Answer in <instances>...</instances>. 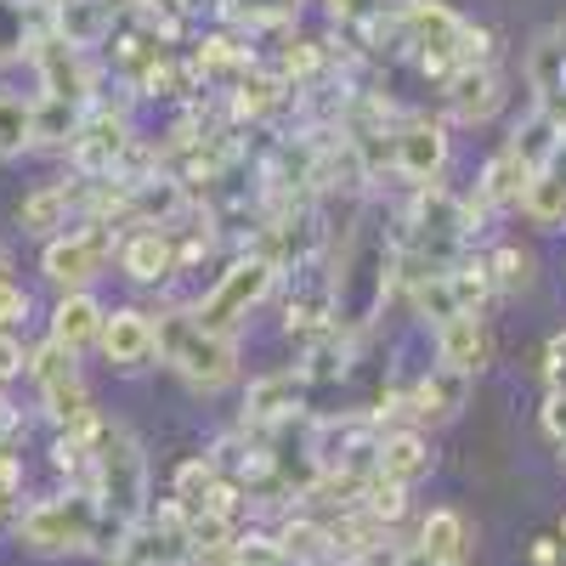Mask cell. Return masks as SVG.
<instances>
[{
  "label": "cell",
  "instance_id": "obj_4",
  "mask_svg": "<svg viewBox=\"0 0 566 566\" xmlns=\"http://www.w3.org/2000/svg\"><path fill=\"white\" fill-rule=\"evenodd\" d=\"M277 283H283V266H277L272 255H261V250H244V255H232V261L216 272L210 290H199L187 306H193V317H199L205 328H216V335H239V340H244L250 317L277 295Z\"/></svg>",
  "mask_w": 566,
  "mask_h": 566
},
{
  "label": "cell",
  "instance_id": "obj_14",
  "mask_svg": "<svg viewBox=\"0 0 566 566\" xmlns=\"http://www.w3.org/2000/svg\"><path fill=\"white\" fill-rule=\"evenodd\" d=\"M510 103V80L499 63H470V69H453L442 80V119L453 130H470V125H488L499 119Z\"/></svg>",
  "mask_w": 566,
  "mask_h": 566
},
{
  "label": "cell",
  "instance_id": "obj_30",
  "mask_svg": "<svg viewBox=\"0 0 566 566\" xmlns=\"http://www.w3.org/2000/svg\"><path fill=\"white\" fill-rule=\"evenodd\" d=\"M363 510H368L380 527H397L402 515L413 510V488H402V482H386V476H374V482H368V493H363Z\"/></svg>",
  "mask_w": 566,
  "mask_h": 566
},
{
  "label": "cell",
  "instance_id": "obj_13",
  "mask_svg": "<svg viewBox=\"0 0 566 566\" xmlns=\"http://www.w3.org/2000/svg\"><path fill=\"white\" fill-rule=\"evenodd\" d=\"M97 357L108 363V374H148V368H159V328H154V306H136V301L108 306V323H103Z\"/></svg>",
  "mask_w": 566,
  "mask_h": 566
},
{
  "label": "cell",
  "instance_id": "obj_10",
  "mask_svg": "<svg viewBox=\"0 0 566 566\" xmlns=\"http://www.w3.org/2000/svg\"><path fill=\"white\" fill-rule=\"evenodd\" d=\"M453 159V125L431 108H402L391 125V165L402 181L424 187V181H442Z\"/></svg>",
  "mask_w": 566,
  "mask_h": 566
},
{
  "label": "cell",
  "instance_id": "obj_27",
  "mask_svg": "<svg viewBox=\"0 0 566 566\" xmlns=\"http://www.w3.org/2000/svg\"><path fill=\"white\" fill-rule=\"evenodd\" d=\"M85 108L80 103H63V97H40L34 91V154H69V142L80 130Z\"/></svg>",
  "mask_w": 566,
  "mask_h": 566
},
{
  "label": "cell",
  "instance_id": "obj_36",
  "mask_svg": "<svg viewBox=\"0 0 566 566\" xmlns=\"http://www.w3.org/2000/svg\"><path fill=\"white\" fill-rule=\"evenodd\" d=\"M560 555V538H533V566H555Z\"/></svg>",
  "mask_w": 566,
  "mask_h": 566
},
{
  "label": "cell",
  "instance_id": "obj_32",
  "mask_svg": "<svg viewBox=\"0 0 566 566\" xmlns=\"http://www.w3.org/2000/svg\"><path fill=\"white\" fill-rule=\"evenodd\" d=\"M34 317V295L18 277H0V328H23Z\"/></svg>",
  "mask_w": 566,
  "mask_h": 566
},
{
  "label": "cell",
  "instance_id": "obj_23",
  "mask_svg": "<svg viewBox=\"0 0 566 566\" xmlns=\"http://www.w3.org/2000/svg\"><path fill=\"white\" fill-rule=\"evenodd\" d=\"M413 549L431 560V566H464V549H470V522L453 510V504H437L419 515V538Z\"/></svg>",
  "mask_w": 566,
  "mask_h": 566
},
{
  "label": "cell",
  "instance_id": "obj_37",
  "mask_svg": "<svg viewBox=\"0 0 566 566\" xmlns=\"http://www.w3.org/2000/svg\"><path fill=\"white\" fill-rule=\"evenodd\" d=\"M12 522H18V493L0 488V533H12Z\"/></svg>",
  "mask_w": 566,
  "mask_h": 566
},
{
  "label": "cell",
  "instance_id": "obj_25",
  "mask_svg": "<svg viewBox=\"0 0 566 566\" xmlns=\"http://www.w3.org/2000/svg\"><path fill=\"white\" fill-rule=\"evenodd\" d=\"M40 29H45V7H40V0H0V69L29 63Z\"/></svg>",
  "mask_w": 566,
  "mask_h": 566
},
{
  "label": "cell",
  "instance_id": "obj_8",
  "mask_svg": "<svg viewBox=\"0 0 566 566\" xmlns=\"http://www.w3.org/2000/svg\"><path fill=\"white\" fill-rule=\"evenodd\" d=\"M103 181L108 176H80V170H63L52 181H40L29 187V193L18 199L12 221L23 227V239H57L63 227L85 221V216H97V199H103Z\"/></svg>",
  "mask_w": 566,
  "mask_h": 566
},
{
  "label": "cell",
  "instance_id": "obj_34",
  "mask_svg": "<svg viewBox=\"0 0 566 566\" xmlns=\"http://www.w3.org/2000/svg\"><path fill=\"white\" fill-rule=\"evenodd\" d=\"M538 424H544V437H549L555 448H566V391H549V397H544Z\"/></svg>",
  "mask_w": 566,
  "mask_h": 566
},
{
  "label": "cell",
  "instance_id": "obj_21",
  "mask_svg": "<svg viewBox=\"0 0 566 566\" xmlns=\"http://www.w3.org/2000/svg\"><path fill=\"white\" fill-rule=\"evenodd\" d=\"M45 23H52L63 40L97 52V45L119 29V18L108 12V0H45Z\"/></svg>",
  "mask_w": 566,
  "mask_h": 566
},
{
  "label": "cell",
  "instance_id": "obj_7",
  "mask_svg": "<svg viewBox=\"0 0 566 566\" xmlns=\"http://www.w3.org/2000/svg\"><path fill=\"white\" fill-rule=\"evenodd\" d=\"M29 69H34V85L40 97H63V103H103V57L85 52V45L63 40L52 23L34 34V52H29Z\"/></svg>",
  "mask_w": 566,
  "mask_h": 566
},
{
  "label": "cell",
  "instance_id": "obj_11",
  "mask_svg": "<svg viewBox=\"0 0 566 566\" xmlns=\"http://www.w3.org/2000/svg\"><path fill=\"white\" fill-rule=\"evenodd\" d=\"M114 272L130 283V290H165V301H170V290L187 277L176 227H125Z\"/></svg>",
  "mask_w": 566,
  "mask_h": 566
},
{
  "label": "cell",
  "instance_id": "obj_17",
  "mask_svg": "<svg viewBox=\"0 0 566 566\" xmlns=\"http://www.w3.org/2000/svg\"><path fill=\"white\" fill-rule=\"evenodd\" d=\"M431 470H437L431 431H424V424H386V431H380V453H374V476L419 488V482H431Z\"/></svg>",
  "mask_w": 566,
  "mask_h": 566
},
{
  "label": "cell",
  "instance_id": "obj_3",
  "mask_svg": "<svg viewBox=\"0 0 566 566\" xmlns=\"http://www.w3.org/2000/svg\"><path fill=\"white\" fill-rule=\"evenodd\" d=\"M103 527L108 515L91 488H63L52 499H34L18 510L12 538L29 555H103Z\"/></svg>",
  "mask_w": 566,
  "mask_h": 566
},
{
  "label": "cell",
  "instance_id": "obj_26",
  "mask_svg": "<svg viewBox=\"0 0 566 566\" xmlns=\"http://www.w3.org/2000/svg\"><path fill=\"white\" fill-rule=\"evenodd\" d=\"M34 154V97L0 85V165H18Z\"/></svg>",
  "mask_w": 566,
  "mask_h": 566
},
{
  "label": "cell",
  "instance_id": "obj_29",
  "mask_svg": "<svg viewBox=\"0 0 566 566\" xmlns=\"http://www.w3.org/2000/svg\"><path fill=\"white\" fill-rule=\"evenodd\" d=\"M317 12L328 18V29L363 40L368 29H380L386 18H397V0H317Z\"/></svg>",
  "mask_w": 566,
  "mask_h": 566
},
{
  "label": "cell",
  "instance_id": "obj_40",
  "mask_svg": "<svg viewBox=\"0 0 566 566\" xmlns=\"http://www.w3.org/2000/svg\"><path fill=\"white\" fill-rule=\"evenodd\" d=\"M560 464H566V448H560Z\"/></svg>",
  "mask_w": 566,
  "mask_h": 566
},
{
  "label": "cell",
  "instance_id": "obj_20",
  "mask_svg": "<svg viewBox=\"0 0 566 566\" xmlns=\"http://www.w3.org/2000/svg\"><path fill=\"white\" fill-rule=\"evenodd\" d=\"M527 85H533V108L566 130V29H549L527 45Z\"/></svg>",
  "mask_w": 566,
  "mask_h": 566
},
{
  "label": "cell",
  "instance_id": "obj_15",
  "mask_svg": "<svg viewBox=\"0 0 566 566\" xmlns=\"http://www.w3.org/2000/svg\"><path fill=\"white\" fill-rule=\"evenodd\" d=\"M306 391H312V380L301 374V363L250 374V386H244V424H255V431H283V424L301 419Z\"/></svg>",
  "mask_w": 566,
  "mask_h": 566
},
{
  "label": "cell",
  "instance_id": "obj_12",
  "mask_svg": "<svg viewBox=\"0 0 566 566\" xmlns=\"http://www.w3.org/2000/svg\"><path fill=\"white\" fill-rule=\"evenodd\" d=\"M464 402H470V374L442 368V363H431L413 386L386 391V413H397L402 424H424V431H437V424L459 419Z\"/></svg>",
  "mask_w": 566,
  "mask_h": 566
},
{
  "label": "cell",
  "instance_id": "obj_24",
  "mask_svg": "<svg viewBox=\"0 0 566 566\" xmlns=\"http://www.w3.org/2000/svg\"><path fill=\"white\" fill-rule=\"evenodd\" d=\"M306 12V0H221L216 7V23L227 29H239V34H283V29H295Z\"/></svg>",
  "mask_w": 566,
  "mask_h": 566
},
{
  "label": "cell",
  "instance_id": "obj_19",
  "mask_svg": "<svg viewBox=\"0 0 566 566\" xmlns=\"http://www.w3.org/2000/svg\"><path fill=\"white\" fill-rule=\"evenodd\" d=\"M431 352L442 368H459V374H476L493 363V328H488V312H459L448 323L431 328Z\"/></svg>",
  "mask_w": 566,
  "mask_h": 566
},
{
  "label": "cell",
  "instance_id": "obj_31",
  "mask_svg": "<svg viewBox=\"0 0 566 566\" xmlns=\"http://www.w3.org/2000/svg\"><path fill=\"white\" fill-rule=\"evenodd\" d=\"M29 346L34 340L23 335V328H0V391L29 380Z\"/></svg>",
  "mask_w": 566,
  "mask_h": 566
},
{
  "label": "cell",
  "instance_id": "obj_35",
  "mask_svg": "<svg viewBox=\"0 0 566 566\" xmlns=\"http://www.w3.org/2000/svg\"><path fill=\"white\" fill-rule=\"evenodd\" d=\"M544 386L549 391H566V328L544 346Z\"/></svg>",
  "mask_w": 566,
  "mask_h": 566
},
{
  "label": "cell",
  "instance_id": "obj_9",
  "mask_svg": "<svg viewBox=\"0 0 566 566\" xmlns=\"http://www.w3.org/2000/svg\"><path fill=\"white\" fill-rule=\"evenodd\" d=\"M29 386L40 397V413L52 419L57 431H69L74 419H85L91 408H97V397H91V386H85L80 357L69 346H57L52 335L29 346Z\"/></svg>",
  "mask_w": 566,
  "mask_h": 566
},
{
  "label": "cell",
  "instance_id": "obj_6",
  "mask_svg": "<svg viewBox=\"0 0 566 566\" xmlns=\"http://www.w3.org/2000/svg\"><path fill=\"white\" fill-rule=\"evenodd\" d=\"M142 148V136H136V119H130V103H91L74 142H69V154L63 165L80 170V176H125L130 159Z\"/></svg>",
  "mask_w": 566,
  "mask_h": 566
},
{
  "label": "cell",
  "instance_id": "obj_22",
  "mask_svg": "<svg viewBox=\"0 0 566 566\" xmlns=\"http://www.w3.org/2000/svg\"><path fill=\"white\" fill-rule=\"evenodd\" d=\"M515 216H527V227H538V232H560L566 227V142H560V154L527 181L522 210Z\"/></svg>",
  "mask_w": 566,
  "mask_h": 566
},
{
  "label": "cell",
  "instance_id": "obj_2",
  "mask_svg": "<svg viewBox=\"0 0 566 566\" xmlns=\"http://www.w3.org/2000/svg\"><path fill=\"white\" fill-rule=\"evenodd\" d=\"M91 493H97L103 515L119 527H142L154 510V470H148V448L136 442V431L125 419L108 413V431L97 437L91 453Z\"/></svg>",
  "mask_w": 566,
  "mask_h": 566
},
{
  "label": "cell",
  "instance_id": "obj_39",
  "mask_svg": "<svg viewBox=\"0 0 566 566\" xmlns=\"http://www.w3.org/2000/svg\"><path fill=\"white\" fill-rule=\"evenodd\" d=\"M560 538H566V515H560Z\"/></svg>",
  "mask_w": 566,
  "mask_h": 566
},
{
  "label": "cell",
  "instance_id": "obj_28",
  "mask_svg": "<svg viewBox=\"0 0 566 566\" xmlns=\"http://www.w3.org/2000/svg\"><path fill=\"white\" fill-rule=\"evenodd\" d=\"M488 272H493V290H499V295H527L533 283H538V255L522 250L515 239H499V244L488 250Z\"/></svg>",
  "mask_w": 566,
  "mask_h": 566
},
{
  "label": "cell",
  "instance_id": "obj_16",
  "mask_svg": "<svg viewBox=\"0 0 566 566\" xmlns=\"http://www.w3.org/2000/svg\"><path fill=\"white\" fill-rule=\"evenodd\" d=\"M103 323H108V301L97 290H63L52 306H45V335H52L57 346H69L74 357L97 352Z\"/></svg>",
  "mask_w": 566,
  "mask_h": 566
},
{
  "label": "cell",
  "instance_id": "obj_5",
  "mask_svg": "<svg viewBox=\"0 0 566 566\" xmlns=\"http://www.w3.org/2000/svg\"><path fill=\"white\" fill-rule=\"evenodd\" d=\"M119 239L125 227L119 221H103V216H85L74 227H63L57 239L40 244V277L52 290H97V283L114 272V255H119Z\"/></svg>",
  "mask_w": 566,
  "mask_h": 566
},
{
  "label": "cell",
  "instance_id": "obj_33",
  "mask_svg": "<svg viewBox=\"0 0 566 566\" xmlns=\"http://www.w3.org/2000/svg\"><path fill=\"white\" fill-rule=\"evenodd\" d=\"M29 442V419L7 402V391H0V453H18Z\"/></svg>",
  "mask_w": 566,
  "mask_h": 566
},
{
  "label": "cell",
  "instance_id": "obj_18",
  "mask_svg": "<svg viewBox=\"0 0 566 566\" xmlns=\"http://www.w3.org/2000/svg\"><path fill=\"white\" fill-rule=\"evenodd\" d=\"M187 63H193V74H199V85H216L221 97L232 85H239L261 57L250 52V34H239V29H210L205 40H193V52H187Z\"/></svg>",
  "mask_w": 566,
  "mask_h": 566
},
{
  "label": "cell",
  "instance_id": "obj_38",
  "mask_svg": "<svg viewBox=\"0 0 566 566\" xmlns=\"http://www.w3.org/2000/svg\"><path fill=\"white\" fill-rule=\"evenodd\" d=\"M0 277H18V255H12L7 239H0Z\"/></svg>",
  "mask_w": 566,
  "mask_h": 566
},
{
  "label": "cell",
  "instance_id": "obj_1",
  "mask_svg": "<svg viewBox=\"0 0 566 566\" xmlns=\"http://www.w3.org/2000/svg\"><path fill=\"white\" fill-rule=\"evenodd\" d=\"M154 328H159V368H170L187 391L216 397V391L244 380V340L205 328L187 301H176V295L159 301L154 306Z\"/></svg>",
  "mask_w": 566,
  "mask_h": 566
}]
</instances>
